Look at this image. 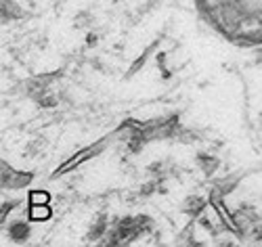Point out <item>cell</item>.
Here are the masks:
<instances>
[{
    "label": "cell",
    "instance_id": "3957f363",
    "mask_svg": "<svg viewBox=\"0 0 262 247\" xmlns=\"http://www.w3.org/2000/svg\"><path fill=\"white\" fill-rule=\"evenodd\" d=\"M30 201H32V206H40V203H48V195L46 193H42V190H34V193L30 195Z\"/></svg>",
    "mask_w": 262,
    "mask_h": 247
},
{
    "label": "cell",
    "instance_id": "277c9868",
    "mask_svg": "<svg viewBox=\"0 0 262 247\" xmlns=\"http://www.w3.org/2000/svg\"><path fill=\"white\" fill-rule=\"evenodd\" d=\"M202 208H203L202 199H189L187 201V211L191 209V211H195V214H197V211H202Z\"/></svg>",
    "mask_w": 262,
    "mask_h": 247
},
{
    "label": "cell",
    "instance_id": "6da1fadb",
    "mask_svg": "<svg viewBox=\"0 0 262 247\" xmlns=\"http://www.w3.org/2000/svg\"><path fill=\"white\" fill-rule=\"evenodd\" d=\"M30 216H32V220H48V216H51V209H48V203H40V206H32L30 209Z\"/></svg>",
    "mask_w": 262,
    "mask_h": 247
},
{
    "label": "cell",
    "instance_id": "7a4b0ae2",
    "mask_svg": "<svg viewBox=\"0 0 262 247\" xmlns=\"http://www.w3.org/2000/svg\"><path fill=\"white\" fill-rule=\"evenodd\" d=\"M27 232H30V228H27V224H23V222H15V224H11V228H9V235L15 239V241H23L27 237Z\"/></svg>",
    "mask_w": 262,
    "mask_h": 247
}]
</instances>
